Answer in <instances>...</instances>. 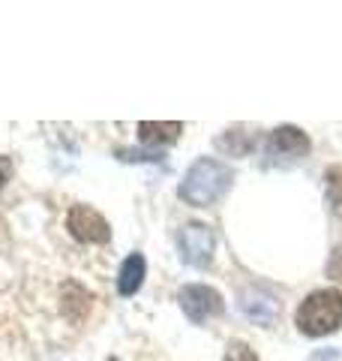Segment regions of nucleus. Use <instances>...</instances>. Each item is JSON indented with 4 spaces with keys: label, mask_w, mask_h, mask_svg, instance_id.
Masks as SVG:
<instances>
[{
    "label": "nucleus",
    "mask_w": 342,
    "mask_h": 361,
    "mask_svg": "<svg viewBox=\"0 0 342 361\" xmlns=\"http://www.w3.org/2000/svg\"><path fill=\"white\" fill-rule=\"evenodd\" d=\"M232 180H234L232 166H225L220 160H210V157H201V160H196L189 166V172L184 175V184H180L177 193L186 205L208 208L228 193Z\"/></svg>",
    "instance_id": "1"
},
{
    "label": "nucleus",
    "mask_w": 342,
    "mask_h": 361,
    "mask_svg": "<svg viewBox=\"0 0 342 361\" xmlns=\"http://www.w3.org/2000/svg\"><path fill=\"white\" fill-rule=\"evenodd\" d=\"M300 334L306 337H324L342 329V292L339 289H318L298 307Z\"/></svg>",
    "instance_id": "2"
},
{
    "label": "nucleus",
    "mask_w": 342,
    "mask_h": 361,
    "mask_svg": "<svg viewBox=\"0 0 342 361\" xmlns=\"http://www.w3.org/2000/svg\"><path fill=\"white\" fill-rule=\"evenodd\" d=\"M66 229L84 244H108L111 241V226L106 223L99 211L87 205H72L66 214Z\"/></svg>",
    "instance_id": "3"
},
{
    "label": "nucleus",
    "mask_w": 342,
    "mask_h": 361,
    "mask_svg": "<svg viewBox=\"0 0 342 361\" xmlns=\"http://www.w3.org/2000/svg\"><path fill=\"white\" fill-rule=\"evenodd\" d=\"M180 307L189 316L192 322H208L213 316L222 313V295L216 292L213 286H201V283H192V286H184L180 289Z\"/></svg>",
    "instance_id": "4"
},
{
    "label": "nucleus",
    "mask_w": 342,
    "mask_h": 361,
    "mask_svg": "<svg viewBox=\"0 0 342 361\" xmlns=\"http://www.w3.org/2000/svg\"><path fill=\"white\" fill-rule=\"evenodd\" d=\"M180 256L186 259L189 265L204 268L210 265L213 259V232L201 223H189L184 232H180Z\"/></svg>",
    "instance_id": "5"
},
{
    "label": "nucleus",
    "mask_w": 342,
    "mask_h": 361,
    "mask_svg": "<svg viewBox=\"0 0 342 361\" xmlns=\"http://www.w3.org/2000/svg\"><path fill=\"white\" fill-rule=\"evenodd\" d=\"M267 151L273 157H300V154L310 151V139H306L298 127H279V130L270 133Z\"/></svg>",
    "instance_id": "6"
},
{
    "label": "nucleus",
    "mask_w": 342,
    "mask_h": 361,
    "mask_svg": "<svg viewBox=\"0 0 342 361\" xmlns=\"http://www.w3.org/2000/svg\"><path fill=\"white\" fill-rule=\"evenodd\" d=\"M241 310L249 316V319H255L258 325H273L277 316H279V304L270 295H265V292H243Z\"/></svg>",
    "instance_id": "7"
},
{
    "label": "nucleus",
    "mask_w": 342,
    "mask_h": 361,
    "mask_svg": "<svg viewBox=\"0 0 342 361\" xmlns=\"http://www.w3.org/2000/svg\"><path fill=\"white\" fill-rule=\"evenodd\" d=\"M184 133V123L171 121V123H153V121H141L139 123V139L144 145H151V148H156V145H171L177 142V135Z\"/></svg>",
    "instance_id": "8"
},
{
    "label": "nucleus",
    "mask_w": 342,
    "mask_h": 361,
    "mask_svg": "<svg viewBox=\"0 0 342 361\" xmlns=\"http://www.w3.org/2000/svg\"><path fill=\"white\" fill-rule=\"evenodd\" d=\"M144 256L141 253H132L127 262L120 265V274H118V292L120 295H135L144 283Z\"/></svg>",
    "instance_id": "9"
},
{
    "label": "nucleus",
    "mask_w": 342,
    "mask_h": 361,
    "mask_svg": "<svg viewBox=\"0 0 342 361\" xmlns=\"http://www.w3.org/2000/svg\"><path fill=\"white\" fill-rule=\"evenodd\" d=\"M327 199H330V205H334L336 214H342V166H334V169H327Z\"/></svg>",
    "instance_id": "10"
},
{
    "label": "nucleus",
    "mask_w": 342,
    "mask_h": 361,
    "mask_svg": "<svg viewBox=\"0 0 342 361\" xmlns=\"http://www.w3.org/2000/svg\"><path fill=\"white\" fill-rule=\"evenodd\" d=\"M222 361H258V355L249 349L246 343H241V341H234V343H228V349H225V358Z\"/></svg>",
    "instance_id": "11"
},
{
    "label": "nucleus",
    "mask_w": 342,
    "mask_h": 361,
    "mask_svg": "<svg viewBox=\"0 0 342 361\" xmlns=\"http://www.w3.org/2000/svg\"><path fill=\"white\" fill-rule=\"evenodd\" d=\"M327 277L336 280V283H342V244H339L336 250L330 253V259H327Z\"/></svg>",
    "instance_id": "12"
},
{
    "label": "nucleus",
    "mask_w": 342,
    "mask_h": 361,
    "mask_svg": "<svg viewBox=\"0 0 342 361\" xmlns=\"http://www.w3.org/2000/svg\"><path fill=\"white\" fill-rule=\"evenodd\" d=\"M9 175H13V160H9V157H0V187L9 180Z\"/></svg>",
    "instance_id": "13"
},
{
    "label": "nucleus",
    "mask_w": 342,
    "mask_h": 361,
    "mask_svg": "<svg viewBox=\"0 0 342 361\" xmlns=\"http://www.w3.org/2000/svg\"><path fill=\"white\" fill-rule=\"evenodd\" d=\"M108 361H118V358H108Z\"/></svg>",
    "instance_id": "14"
}]
</instances>
